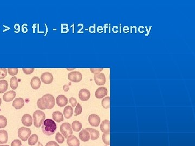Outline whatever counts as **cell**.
<instances>
[{"label":"cell","instance_id":"6da1fadb","mask_svg":"<svg viewBox=\"0 0 195 146\" xmlns=\"http://www.w3.org/2000/svg\"><path fill=\"white\" fill-rule=\"evenodd\" d=\"M57 128L56 123L52 119L45 120L42 123V132L47 136L53 135L57 131Z\"/></svg>","mask_w":195,"mask_h":146},{"label":"cell","instance_id":"7a4b0ae2","mask_svg":"<svg viewBox=\"0 0 195 146\" xmlns=\"http://www.w3.org/2000/svg\"><path fill=\"white\" fill-rule=\"evenodd\" d=\"M45 114L41 110H37L33 113L34 125L36 128H39L42 125V123L45 120Z\"/></svg>","mask_w":195,"mask_h":146},{"label":"cell","instance_id":"3957f363","mask_svg":"<svg viewBox=\"0 0 195 146\" xmlns=\"http://www.w3.org/2000/svg\"><path fill=\"white\" fill-rule=\"evenodd\" d=\"M60 131L65 138H68L73 134V130L71 124L68 122L63 123L60 127Z\"/></svg>","mask_w":195,"mask_h":146},{"label":"cell","instance_id":"277c9868","mask_svg":"<svg viewBox=\"0 0 195 146\" xmlns=\"http://www.w3.org/2000/svg\"><path fill=\"white\" fill-rule=\"evenodd\" d=\"M31 131L29 128L24 127H21L18 130V137L23 141H26L30 137Z\"/></svg>","mask_w":195,"mask_h":146},{"label":"cell","instance_id":"5b68a950","mask_svg":"<svg viewBox=\"0 0 195 146\" xmlns=\"http://www.w3.org/2000/svg\"><path fill=\"white\" fill-rule=\"evenodd\" d=\"M68 78L70 81L72 82L78 83L80 82L82 79V75L81 73L78 71L71 72L68 74Z\"/></svg>","mask_w":195,"mask_h":146},{"label":"cell","instance_id":"8992f818","mask_svg":"<svg viewBox=\"0 0 195 146\" xmlns=\"http://www.w3.org/2000/svg\"><path fill=\"white\" fill-rule=\"evenodd\" d=\"M42 98L45 100L46 104H47V109H51L52 108L54 107L55 104V98L54 96L49 94H46L45 95L43 96Z\"/></svg>","mask_w":195,"mask_h":146},{"label":"cell","instance_id":"52a82bcc","mask_svg":"<svg viewBox=\"0 0 195 146\" xmlns=\"http://www.w3.org/2000/svg\"><path fill=\"white\" fill-rule=\"evenodd\" d=\"M94 79L95 81V83L98 86H102L104 85L106 83V77L105 74L102 73L94 74Z\"/></svg>","mask_w":195,"mask_h":146},{"label":"cell","instance_id":"ba28073f","mask_svg":"<svg viewBox=\"0 0 195 146\" xmlns=\"http://www.w3.org/2000/svg\"><path fill=\"white\" fill-rule=\"evenodd\" d=\"M100 118L96 114H91L88 117V121L91 125L93 127H98L100 123Z\"/></svg>","mask_w":195,"mask_h":146},{"label":"cell","instance_id":"9c48e42d","mask_svg":"<svg viewBox=\"0 0 195 146\" xmlns=\"http://www.w3.org/2000/svg\"><path fill=\"white\" fill-rule=\"evenodd\" d=\"M41 79L43 84H51L53 81V76L51 73L45 72L41 75Z\"/></svg>","mask_w":195,"mask_h":146},{"label":"cell","instance_id":"30bf717a","mask_svg":"<svg viewBox=\"0 0 195 146\" xmlns=\"http://www.w3.org/2000/svg\"><path fill=\"white\" fill-rule=\"evenodd\" d=\"M107 92L108 91L107 88L104 87H102L96 90L95 92V96L96 98L100 99L104 98L107 94Z\"/></svg>","mask_w":195,"mask_h":146},{"label":"cell","instance_id":"8fae6325","mask_svg":"<svg viewBox=\"0 0 195 146\" xmlns=\"http://www.w3.org/2000/svg\"><path fill=\"white\" fill-rule=\"evenodd\" d=\"M91 93L87 89H82L79 92V98L81 101H87L90 98Z\"/></svg>","mask_w":195,"mask_h":146},{"label":"cell","instance_id":"7c38bea8","mask_svg":"<svg viewBox=\"0 0 195 146\" xmlns=\"http://www.w3.org/2000/svg\"><path fill=\"white\" fill-rule=\"evenodd\" d=\"M56 102L57 106H59L60 107H63L67 104L68 100L65 96L60 95L57 98Z\"/></svg>","mask_w":195,"mask_h":146},{"label":"cell","instance_id":"4fadbf2b","mask_svg":"<svg viewBox=\"0 0 195 146\" xmlns=\"http://www.w3.org/2000/svg\"><path fill=\"white\" fill-rule=\"evenodd\" d=\"M67 143L69 146H79L80 141L74 135H71L67 138Z\"/></svg>","mask_w":195,"mask_h":146},{"label":"cell","instance_id":"5bb4252c","mask_svg":"<svg viewBox=\"0 0 195 146\" xmlns=\"http://www.w3.org/2000/svg\"><path fill=\"white\" fill-rule=\"evenodd\" d=\"M100 129L104 133H110V122L108 120H105L100 125Z\"/></svg>","mask_w":195,"mask_h":146},{"label":"cell","instance_id":"9a60e30c","mask_svg":"<svg viewBox=\"0 0 195 146\" xmlns=\"http://www.w3.org/2000/svg\"><path fill=\"white\" fill-rule=\"evenodd\" d=\"M16 92L14 90L6 92L3 95V100L7 102L12 101L16 97Z\"/></svg>","mask_w":195,"mask_h":146},{"label":"cell","instance_id":"2e32d148","mask_svg":"<svg viewBox=\"0 0 195 146\" xmlns=\"http://www.w3.org/2000/svg\"><path fill=\"white\" fill-rule=\"evenodd\" d=\"M22 123L26 127H30L33 123V119L32 116L29 114H24L22 117Z\"/></svg>","mask_w":195,"mask_h":146},{"label":"cell","instance_id":"e0dca14e","mask_svg":"<svg viewBox=\"0 0 195 146\" xmlns=\"http://www.w3.org/2000/svg\"><path fill=\"white\" fill-rule=\"evenodd\" d=\"M24 101L23 98H18L13 101L12 106L16 109H20L24 106Z\"/></svg>","mask_w":195,"mask_h":146},{"label":"cell","instance_id":"ac0fdd59","mask_svg":"<svg viewBox=\"0 0 195 146\" xmlns=\"http://www.w3.org/2000/svg\"><path fill=\"white\" fill-rule=\"evenodd\" d=\"M41 80L38 77L35 76L32 79L30 82V85L32 88L34 90H38L41 86Z\"/></svg>","mask_w":195,"mask_h":146},{"label":"cell","instance_id":"d6986e66","mask_svg":"<svg viewBox=\"0 0 195 146\" xmlns=\"http://www.w3.org/2000/svg\"><path fill=\"white\" fill-rule=\"evenodd\" d=\"M79 136L80 140L82 141H84V142L88 141L90 139V133L86 129H82V131H81L80 132Z\"/></svg>","mask_w":195,"mask_h":146},{"label":"cell","instance_id":"ffe728a7","mask_svg":"<svg viewBox=\"0 0 195 146\" xmlns=\"http://www.w3.org/2000/svg\"><path fill=\"white\" fill-rule=\"evenodd\" d=\"M86 130H87V131L89 132L91 140H96L99 138L100 133L96 129H94L93 128H86Z\"/></svg>","mask_w":195,"mask_h":146},{"label":"cell","instance_id":"44dd1931","mask_svg":"<svg viewBox=\"0 0 195 146\" xmlns=\"http://www.w3.org/2000/svg\"><path fill=\"white\" fill-rule=\"evenodd\" d=\"M73 114V109L71 106H67L63 110V115L66 119H69Z\"/></svg>","mask_w":195,"mask_h":146},{"label":"cell","instance_id":"7402d4cb","mask_svg":"<svg viewBox=\"0 0 195 146\" xmlns=\"http://www.w3.org/2000/svg\"><path fill=\"white\" fill-rule=\"evenodd\" d=\"M8 139V135L6 131H0V144L6 143Z\"/></svg>","mask_w":195,"mask_h":146},{"label":"cell","instance_id":"603a6c76","mask_svg":"<svg viewBox=\"0 0 195 146\" xmlns=\"http://www.w3.org/2000/svg\"><path fill=\"white\" fill-rule=\"evenodd\" d=\"M53 119L57 122H62L63 121V114L59 111L54 112L53 113Z\"/></svg>","mask_w":195,"mask_h":146},{"label":"cell","instance_id":"cb8c5ba5","mask_svg":"<svg viewBox=\"0 0 195 146\" xmlns=\"http://www.w3.org/2000/svg\"><path fill=\"white\" fill-rule=\"evenodd\" d=\"M82 128V125L81 122L78 121H74L72 123V129L75 132L80 131Z\"/></svg>","mask_w":195,"mask_h":146},{"label":"cell","instance_id":"d4e9b609","mask_svg":"<svg viewBox=\"0 0 195 146\" xmlns=\"http://www.w3.org/2000/svg\"><path fill=\"white\" fill-rule=\"evenodd\" d=\"M8 88V84L6 80L0 81V94L6 92Z\"/></svg>","mask_w":195,"mask_h":146},{"label":"cell","instance_id":"484cf974","mask_svg":"<svg viewBox=\"0 0 195 146\" xmlns=\"http://www.w3.org/2000/svg\"><path fill=\"white\" fill-rule=\"evenodd\" d=\"M38 142V136L36 134H33L28 138V144L30 146L35 145Z\"/></svg>","mask_w":195,"mask_h":146},{"label":"cell","instance_id":"4316f807","mask_svg":"<svg viewBox=\"0 0 195 146\" xmlns=\"http://www.w3.org/2000/svg\"><path fill=\"white\" fill-rule=\"evenodd\" d=\"M10 87L12 88V89H13V90H15L17 89V88L18 87V78L15 77V76L11 78L10 81Z\"/></svg>","mask_w":195,"mask_h":146},{"label":"cell","instance_id":"83f0119b","mask_svg":"<svg viewBox=\"0 0 195 146\" xmlns=\"http://www.w3.org/2000/svg\"><path fill=\"white\" fill-rule=\"evenodd\" d=\"M37 106L41 110H45L47 109V104L45 101V100L41 98H39L37 101Z\"/></svg>","mask_w":195,"mask_h":146},{"label":"cell","instance_id":"f1b7e54d","mask_svg":"<svg viewBox=\"0 0 195 146\" xmlns=\"http://www.w3.org/2000/svg\"><path fill=\"white\" fill-rule=\"evenodd\" d=\"M102 104L103 107L105 109H108L110 107V97L107 96L102 99Z\"/></svg>","mask_w":195,"mask_h":146},{"label":"cell","instance_id":"f546056e","mask_svg":"<svg viewBox=\"0 0 195 146\" xmlns=\"http://www.w3.org/2000/svg\"><path fill=\"white\" fill-rule=\"evenodd\" d=\"M102 139L104 143L109 146L110 145V133H104Z\"/></svg>","mask_w":195,"mask_h":146},{"label":"cell","instance_id":"4dcf8cb0","mask_svg":"<svg viewBox=\"0 0 195 146\" xmlns=\"http://www.w3.org/2000/svg\"><path fill=\"white\" fill-rule=\"evenodd\" d=\"M7 125V120L4 116L0 115V128H4Z\"/></svg>","mask_w":195,"mask_h":146},{"label":"cell","instance_id":"1f68e13d","mask_svg":"<svg viewBox=\"0 0 195 146\" xmlns=\"http://www.w3.org/2000/svg\"><path fill=\"white\" fill-rule=\"evenodd\" d=\"M55 139L58 143H63L65 141V137H63V135L61 134L60 133L57 132L55 136Z\"/></svg>","mask_w":195,"mask_h":146},{"label":"cell","instance_id":"d6a6232c","mask_svg":"<svg viewBox=\"0 0 195 146\" xmlns=\"http://www.w3.org/2000/svg\"><path fill=\"white\" fill-rule=\"evenodd\" d=\"M82 107L81 104L78 103L77 104L76 107H75V112H75V116H77L79 115L82 113Z\"/></svg>","mask_w":195,"mask_h":146},{"label":"cell","instance_id":"836d02e7","mask_svg":"<svg viewBox=\"0 0 195 146\" xmlns=\"http://www.w3.org/2000/svg\"><path fill=\"white\" fill-rule=\"evenodd\" d=\"M7 70L6 68H0V79H2L6 77Z\"/></svg>","mask_w":195,"mask_h":146},{"label":"cell","instance_id":"e575fe53","mask_svg":"<svg viewBox=\"0 0 195 146\" xmlns=\"http://www.w3.org/2000/svg\"><path fill=\"white\" fill-rule=\"evenodd\" d=\"M18 68H8V72L9 74L12 76H14L18 73Z\"/></svg>","mask_w":195,"mask_h":146},{"label":"cell","instance_id":"d590c367","mask_svg":"<svg viewBox=\"0 0 195 146\" xmlns=\"http://www.w3.org/2000/svg\"><path fill=\"white\" fill-rule=\"evenodd\" d=\"M23 72H24V74L26 75L31 74L34 70V68H23L22 69Z\"/></svg>","mask_w":195,"mask_h":146},{"label":"cell","instance_id":"8d00e7d4","mask_svg":"<svg viewBox=\"0 0 195 146\" xmlns=\"http://www.w3.org/2000/svg\"><path fill=\"white\" fill-rule=\"evenodd\" d=\"M69 103L72 105L73 107H76V106L77 104V100L74 98H73L72 97V98H69Z\"/></svg>","mask_w":195,"mask_h":146},{"label":"cell","instance_id":"74e56055","mask_svg":"<svg viewBox=\"0 0 195 146\" xmlns=\"http://www.w3.org/2000/svg\"><path fill=\"white\" fill-rule=\"evenodd\" d=\"M103 70V69L102 68H91L90 71L91 72V73H92L93 74H98V73H100V72H102Z\"/></svg>","mask_w":195,"mask_h":146},{"label":"cell","instance_id":"f35d334b","mask_svg":"<svg viewBox=\"0 0 195 146\" xmlns=\"http://www.w3.org/2000/svg\"><path fill=\"white\" fill-rule=\"evenodd\" d=\"M21 145H22V143L20 140H14L11 143V146H21Z\"/></svg>","mask_w":195,"mask_h":146},{"label":"cell","instance_id":"ab89813d","mask_svg":"<svg viewBox=\"0 0 195 146\" xmlns=\"http://www.w3.org/2000/svg\"><path fill=\"white\" fill-rule=\"evenodd\" d=\"M45 146H59L56 142L55 141H49L48 143H46Z\"/></svg>","mask_w":195,"mask_h":146},{"label":"cell","instance_id":"60d3db41","mask_svg":"<svg viewBox=\"0 0 195 146\" xmlns=\"http://www.w3.org/2000/svg\"><path fill=\"white\" fill-rule=\"evenodd\" d=\"M63 90L65 92H68L69 90V86L68 85H64L63 87Z\"/></svg>","mask_w":195,"mask_h":146},{"label":"cell","instance_id":"b9f144b4","mask_svg":"<svg viewBox=\"0 0 195 146\" xmlns=\"http://www.w3.org/2000/svg\"><path fill=\"white\" fill-rule=\"evenodd\" d=\"M38 146H43V145H42V143H41L40 142H38Z\"/></svg>","mask_w":195,"mask_h":146},{"label":"cell","instance_id":"7bdbcfd3","mask_svg":"<svg viewBox=\"0 0 195 146\" xmlns=\"http://www.w3.org/2000/svg\"><path fill=\"white\" fill-rule=\"evenodd\" d=\"M1 104H2V100H1V98H0V106Z\"/></svg>","mask_w":195,"mask_h":146},{"label":"cell","instance_id":"ee69618b","mask_svg":"<svg viewBox=\"0 0 195 146\" xmlns=\"http://www.w3.org/2000/svg\"><path fill=\"white\" fill-rule=\"evenodd\" d=\"M0 146H9V145H1Z\"/></svg>","mask_w":195,"mask_h":146},{"label":"cell","instance_id":"f6af8a7d","mask_svg":"<svg viewBox=\"0 0 195 146\" xmlns=\"http://www.w3.org/2000/svg\"></svg>","mask_w":195,"mask_h":146}]
</instances>
